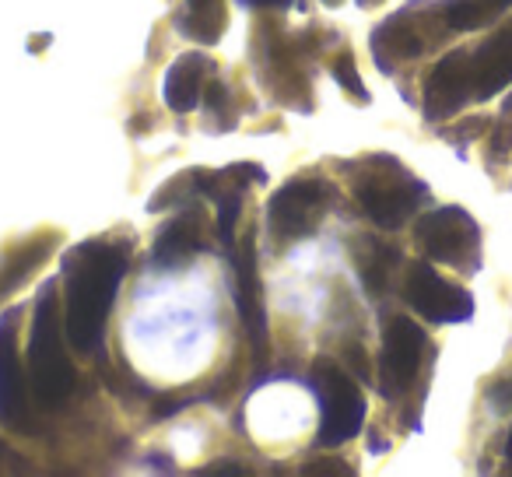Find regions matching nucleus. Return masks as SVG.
Wrapping results in <instances>:
<instances>
[{"mask_svg": "<svg viewBox=\"0 0 512 477\" xmlns=\"http://www.w3.org/2000/svg\"><path fill=\"white\" fill-rule=\"evenodd\" d=\"M127 274V253L109 243H81L64 257V330L78 351L102 348L106 320L120 281Z\"/></svg>", "mask_w": 512, "mask_h": 477, "instance_id": "obj_1", "label": "nucleus"}, {"mask_svg": "<svg viewBox=\"0 0 512 477\" xmlns=\"http://www.w3.org/2000/svg\"><path fill=\"white\" fill-rule=\"evenodd\" d=\"M29 386L32 397L43 407H60L74 393V365L60 337V302L57 281L43 285L32 309V334H29Z\"/></svg>", "mask_w": 512, "mask_h": 477, "instance_id": "obj_2", "label": "nucleus"}, {"mask_svg": "<svg viewBox=\"0 0 512 477\" xmlns=\"http://www.w3.org/2000/svg\"><path fill=\"white\" fill-rule=\"evenodd\" d=\"M351 190H355V200L365 218L372 225L386 228V232L404 225L428 197V186L414 179L400 162H393L390 155L365 158L358 165L355 179H351Z\"/></svg>", "mask_w": 512, "mask_h": 477, "instance_id": "obj_3", "label": "nucleus"}, {"mask_svg": "<svg viewBox=\"0 0 512 477\" xmlns=\"http://www.w3.org/2000/svg\"><path fill=\"white\" fill-rule=\"evenodd\" d=\"M309 386H313L316 400H320V446H341V442L355 439L365 425V400L351 376L330 358L309 369Z\"/></svg>", "mask_w": 512, "mask_h": 477, "instance_id": "obj_4", "label": "nucleus"}, {"mask_svg": "<svg viewBox=\"0 0 512 477\" xmlns=\"http://www.w3.org/2000/svg\"><path fill=\"white\" fill-rule=\"evenodd\" d=\"M421 253L435 264L467 267L474 271L481 260V228L463 207H435L414 225Z\"/></svg>", "mask_w": 512, "mask_h": 477, "instance_id": "obj_5", "label": "nucleus"}, {"mask_svg": "<svg viewBox=\"0 0 512 477\" xmlns=\"http://www.w3.org/2000/svg\"><path fill=\"white\" fill-rule=\"evenodd\" d=\"M327 204H330V186L323 179H309V176L292 179L267 204L271 232L278 239H288V243H299V239H306V235H313L320 228Z\"/></svg>", "mask_w": 512, "mask_h": 477, "instance_id": "obj_6", "label": "nucleus"}, {"mask_svg": "<svg viewBox=\"0 0 512 477\" xmlns=\"http://www.w3.org/2000/svg\"><path fill=\"white\" fill-rule=\"evenodd\" d=\"M425 358V330L414 320L393 316L383 327V355H379V390L383 397H400L411 390Z\"/></svg>", "mask_w": 512, "mask_h": 477, "instance_id": "obj_7", "label": "nucleus"}, {"mask_svg": "<svg viewBox=\"0 0 512 477\" xmlns=\"http://www.w3.org/2000/svg\"><path fill=\"white\" fill-rule=\"evenodd\" d=\"M404 299L418 316L432 323H467L474 316V299L463 288L449 285L446 278L435 274L432 264H411L404 278Z\"/></svg>", "mask_w": 512, "mask_h": 477, "instance_id": "obj_8", "label": "nucleus"}, {"mask_svg": "<svg viewBox=\"0 0 512 477\" xmlns=\"http://www.w3.org/2000/svg\"><path fill=\"white\" fill-rule=\"evenodd\" d=\"M15 316L18 313H8L0 320V425L11 428V432H29V376H25L22 362H18Z\"/></svg>", "mask_w": 512, "mask_h": 477, "instance_id": "obj_9", "label": "nucleus"}, {"mask_svg": "<svg viewBox=\"0 0 512 477\" xmlns=\"http://www.w3.org/2000/svg\"><path fill=\"white\" fill-rule=\"evenodd\" d=\"M467 99H474V74H470V53L456 50L439 60L425 85V120L439 123L453 116Z\"/></svg>", "mask_w": 512, "mask_h": 477, "instance_id": "obj_10", "label": "nucleus"}, {"mask_svg": "<svg viewBox=\"0 0 512 477\" xmlns=\"http://www.w3.org/2000/svg\"><path fill=\"white\" fill-rule=\"evenodd\" d=\"M235 302H239L242 327H246L253 348L264 355L267 351V316H264V295H260V274H256V246L246 239L235 260Z\"/></svg>", "mask_w": 512, "mask_h": 477, "instance_id": "obj_11", "label": "nucleus"}, {"mask_svg": "<svg viewBox=\"0 0 512 477\" xmlns=\"http://www.w3.org/2000/svg\"><path fill=\"white\" fill-rule=\"evenodd\" d=\"M470 74H474V99H491L512 81V32L491 36L481 50L470 53Z\"/></svg>", "mask_w": 512, "mask_h": 477, "instance_id": "obj_12", "label": "nucleus"}, {"mask_svg": "<svg viewBox=\"0 0 512 477\" xmlns=\"http://www.w3.org/2000/svg\"><path fill=\"white\" fill-rule=\"evenodd\" d=\"M207 60L200 57V53H183V57L172 60V67L165 71V106L172 109V113H190V109H197L200 102V81H204L207 74Z\"/></svg>", "mask_w": 512, "mask_h": 477, "instance_id": "obj_13", "label": "nucleus"}, {"mask_svg": "<svg viewBox=\"0 0 512 477\" xmlns=\"http://www.w3.org/2000/svg\"><path fill=\"white\" fill-rule=\"evenodd\" d=\"M53 243H57L53 235H39V239H29V243L15 246L8 257L0 260V302L8 299V295H15L18 288L46 264V257L53 253Z\"/></svg>", "mask_w": 512, "mask_h": 477, "instance_id": "obj_14", "label": "nucleus"}, {"mask_svg": "<svg viewBox=\"0 0 512 477\" xmlns=\"http://www.w3.org/2000/svg\"><path fill=\"white\" fill-rule=\"evenodd\" d=\"M351 253H355V267H358V278H362V285L369 288L372 295H383L386 288H390V274L393 267H397L400 253L393 250V246L379 243V239H358L355 246H351Z\"/></svg>", "mask_w": 512, "mask_h": 477, "instance_id": "obj_15", "label": "nucleus"}, {"mask_svg": "<svg viewBox=\"0 0 512 477\" xmlns=\"http://www.w3.org/2000/svg\"><path fill=\"white\" fill-rule=\"evenodd\" d=\"M197 250H200V218L193 211H186V214H179L172 225L162 228L151 257H155L158 267H172V264L190 260Z\"/></svg>", "mask_w": 512, "mask_h": 477, "instance_id": "obj_16", "label": "nucleus"}, {"mask_svg": "<svg viewBox=\"0 0 512 477\" xmlns=\"http://www.w3.org/2000/svg\"><path fill=\"white\" fill-rule=\"evenodd\" d=\"M176 25L197 43H218L225 29V0H186V15Z\"/></svg>", "mask_w": 512, "mask_h": 477, "instance_id": "obj_17", "label": "nucleus"}, {"mask_svg": "<svg viewBox=\"0 0 512 477\" xmlns=\"http://www.w3.org/2000/svg\"><path fill=\"white\" fill-rule=\"evenodd\" d=\"M498 15L495 0H449L446 4V22L460 32L481 29L484 22Z\"/></svg>", "mask_w": 512, "mask_h": 477, "instance_id": "obj_18", "label": "nucleus"}, {"mask_svg": "<svg viewBox=\"0 0 512 477\" xmlns=\"http://www.w3.org/2000/svg\"><path fill=\"white\" fill-rule=\"evenodd\" d=\"M334 78L341 81L344 88H348L351 95H355V99H369V95H365V85H362V78H358V67H355V60H351V53H344V57H337L334 60Z\"/></svg>", "mask_w": 512, "mask_h": 477, "instance_id": "obj_19", "label": "nucleus"}, {"mask_svg": "<svg viewBox=\"0 0 512 477\" xmlns=\"http://www.w3.org/2000/svg\"><path fill=\"white\" fill-rule=\"evenodd\" d=\"M488 404L495 414H509L512 411V376H502L488 386Z\"/></svg>", "mask_w": 512, "mask_h": 477, "instance_id": "obj_20", "label": "nucleus"}, {"mask_svg": "<svg viewBox=\"0 0 512 477\" xmlns=\"http://www.w3.org/2000/svg\"><path fill=\"white\" fill-rule=\"evenodd\" d=\"M204 99L211 109H221V102H225V85H221V81H211V88H207Z\"/></svg>", "mask_w": 512, "mask_h": 477, "instance_id": "obj_21", "label": "nucleus"}, {"mask_svg": "<svg viewBox=\"0 0 512 477\" xmlns=\"http://www.w3.org/2000/svg\"><path fill=\"white\" fill-rule=\"evenodd\" d=\"M204 474H242L239 463H211V467H204Z\"/></svg>", "mask_w": 512, "mask_h": 477, "instance_id": "obj_22", "label": "nucleus"}, {"mask_svg": "<svg viewBox=\"0 0 512 477\" xmlns=\"http://www.w3.org/2000/svg\"><path fill=\"white\" fill-rule=\"evenodd\" d=\"M246 8H288L292 0H242Z\"/></svg>", "mask_w": 512, "mask_h": 477, "instance_id": "obj_23", "label": "nucleus"}, {"mask_svg": "<svg viewBox=\"0 0 512 477\" xmlns=\"http://www.w3.org/2000/svg\"><path fill=\"white\" fill-rule=\"evenodd\" d=\"M505 460L512 463V432H509V442H505Z\"/></svg>", "mask_w": 512, "mask_h": 477, "instance_id": "obj_24", "label": "nucleus"}, {"mask_svg": "<svg viewBox=\"0 0 512 477\" xmlns=\"http://www.w3.org/2000/svg\"><path fill=\"white\" fill-rule=\"evenodd\" d=\"M495 8H498V11H505V8H512V0H495Z\"/></svg>", "mask_w": 512, "mask_h": 477, "instance_id": "obj_25", "label": "nucleus"}, {"mask_svg": "<svg viewBox=\"0 0 512 477\" xmlns=\"http://www.w3.org/2000/svg\"><path fill=\"white\" fill-rule=\"evenodd\" d=\"M323 4H330V8H337V4H341V0H323Z\"/></svg>", "mask_w": 512, "mask_h": 477, "instance_id": "obj_26", "label": "nucleus"}]
</instances>
